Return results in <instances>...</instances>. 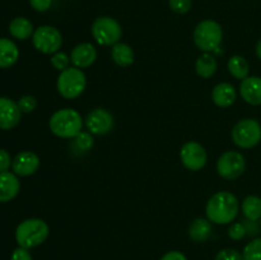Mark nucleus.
Returning <instances> with one entry per match:
<instances>
[{"label": "nucleus", "instance_id": "obj_1", "mask_svg": "<svg viewBox=\"0 0 261 260\" xmlns=\"http://www.w3.org/2000/svg\"><path fill=\"white\" fill-rule=\"evenodd\" d=\"M206 217L216 224H228L239 214V200L229 191H218L208 200Z\"/></svg>", "mask_w": 261, "mask_h": 260}, {"label": "nucleus", "instance_id": "obj_2", "mask_svg": "<svg viewBox=\"0 0 261 260\" xmlns=\"http://www.w3.org/2000/svg\"><path fill=\"white\" fill-rule=\"evenodd\" d=\"M50 229L47 223L42 219L30 218L20 222L15 229V240L20 247L32 249L40 246L48 237Z\"/></svg>", "mask_w": 261, "mask_h": 260}, {"label": "nucleus", "instance_id": "obj_3", "mask_svg": "<svg viewBox=\"0 0 261 260\" xmlns=\"http://www.w3.org/2000/svg\"><path fill=\"white\" fill-rule=\"evenodd\" d=\"M50 130L59 138H75L82 132L83 119L74 109H63L56 111L50 117Z\"/></svg>", "mask_w": 261, "mask_h": 260}, {"label": "nucleus", "instance_id": "obj_4", "mask_svg": "<svg viewBox=\"0 0 261 260\" xmlns=\"http://www.w3.org/2000/svg\"><path fill=\"white\" fill-rule=\"evenodd\" d=\"M223 40L221 24L213 19L201 20L194 30V42L203 53H214Z\"/></svg>", "mask_w": 261, "mask_h": 260}, {"label": "nucleus", "instance_id": "obj_5", "mask_svg": "<svg viewBox=\"0 0 261 260\" xmlns=\"http://www.w3.org/2000/svg\"><path fill=\"white\" fill-rule=\"evenodd\" d=\"M86 86V74L79 68H75V66L60 71L58 76V82H56L59 93L66 99L78 98L84 92Z\"/></svg>", "mask_w": 261, "mask_h": 260}, {"label": "nucleus", "instance_id": "obj_6", "mask_svg": "<svg viewBox=\"0 0 261 260\" xmlns=\"http://www.w3.org/2000/svg\"><path fill=\"white\" fill-rule=\"evenodd\" d=\"M232 140L237 147L250 149L261 140V125L255 119L240 120L232 129Z\"/></svg>", "mask_w": 261, "mask_h": 260}, {"label": "nucleus", "instance_id": "obj_7", "mask_svg": "<svg viewBox=\"0 0 261 260\" xmlns=\"http://www.w3.org/2000/svg\"><path fill=\"white\" fill-rule=\"evenodd\" d=\"M92 35L97 43L102 46H114L120 42L122 28L116 19L111 17H98L92 24Z\"/></svg>", "mask_w": 261, "mask_h": 260}, {"label": "nucleus", "instance_id": "obj_8", "mask_svg": "<svg viewBox=\"0 0 261 260\" xmlns=\"http://www.w3.org/2000/svg\"><path fill=\"white\" fill-rule=\"evenodd\" d=\"M32 43L36 50L42 54H55L63 45V36L53 25H40L33 32Z\"/></svg>", "mask_w": 261, "mask_h": 260}, {"label": "nucleus", "instance_id": "obj_9", "mask_svg": "<svg viewBox=\"0 0 261 260\" xmlns=\"http://www.w3.org/2000/svg\"><path fill=\"white\" fill-rule=\"evenodd\" d=\"M246 168V160L236 150H227L217 161V171L224 180H236L244 173Z\"/></svg>", "mask_w": 261, "mask_h": 260}, {"label": "nucleus", "instance_id": "obj_10", "mask_svg": "<svg viewBox=\"0 0 261 260\" xmlns=\"http://www.w3.org/2000/svg\"><path fill=\"white\" fill-rule=\"evenodd\" d=\"M180 158L182 165L190 171H199L206 165V150L200 143L188 142L180 150Z\"/></svg>", "mask_w": 261, "mask_h": 260}, {"label": "nucleus", "instance_id": "obj_11", "mask_svg": "<svg viewBox=\"0 0 261 260\" xmlns=\"http://www.w3.org/2000/svg\"><path fill=\"white\" fill-rule=\"evenodd\" d=\"M114 116L105 109H94L87 115L86 126L91 134L105 135L114 129Z\"/></svg>", "mask_w": 261, "mask_h": 260}, {"label": "nucleus", "instance_id": "obj_12", "mask_svg": "<svg viewBox=\"0 0 261 260\" xmlns=\"http://www.w3.org/2000/svg\"><path fill=\"white\" fill-rule=\"evenodd\" d=\"M19 106L8 97H0V129L10 130L18 125L20 120Z\"/></svg>", "mask_w": 261, "mask_h": 260}, {"label": "nucleus", "instance_id": "obj_13", "mask_svg": "<svg viewBox=\"0 0 261 260\" xmlns=\"http://www.w3.org/2000/svg\"><path fill=\"white\" fill-rule=\"evenodd\" d=\"M40 167V157L31 150H23L14 157L12 168L15 175L31 176Z\"/></svg>", "mask_w": 261, "mask_h": 260}, {"label": "nucleus", "instance_id": "obj_14", "mask_svg": "<svg viewBox=\"0 0 261 260\" xmlns=\"http://www.w3.org/2000/svg\"><path fill=\"white\" fill-rule=\"evenodd\" d=\"M97 59V50L92 43L82 42L71 50L70 61L75 68L84 69L91 66Z\"/></svg>", "mask_w": 261, "mask_h": 260}, {"label": "nucleus", "instance_id": "obj_15", "mask_svg": "<svg viewBox=\"0 0 261 260\" xmlns=\"http://www.w3.org/2000/svg\"><path fill=\"white\" fill-rule=\"evenodd\" d=\"M240 94L247 103L252 106L261 105V78L260 76H247L240 84Z\"/></svg>", "mask_w": 261, "mask_h": 260}, {"label": "nucleus", "instance_id": "obj_16", "mask_svg": "<svg viewBox=\"0 0 261 260\" xmlns=\"http://www.w3.org/2000/svg\"><path fill=\"white\" fill-rule=\"evenodd\" d=\"M20 190V183L13 172H0V203L13 200Z\"/></svg>", "mask_w": 261, "mask_h": 260}, {"label": "nucleus", "instance_id": "obj_17", "mask_svg": "<svg viewBox=\"0 0 261 260\" xmlns=\"http://www.w3.org/2000/svg\"><path fill=\"white\" fill-rule=\"evenodd\" d=\"M237 92L236 88L231 83H219L214 87L212 92V99L218 107L226 109V107L232 106L236 101Z\"/></svg>", "mask_w": 261, "mask_h": 260}, {"label": "nucleus", "instance_id": "obj_18", "mask_svg": "<svg viewBox=\"0 0 261 260\" xmlns=\"http://www.w3.org/2000/svg\"><path fill=\"white\" fill-rule=\"evenodd\" d=\"M19 50L9 38H0V68H10L17 63Z\"/></svg>", "mask_w": 261, "mask_h": 260}, {"label": "nucleus", "instance_id": "obj_19", "mask_svg": "<svg viewBox=\"0 0 261 260\" xmlns=\"http://www.w3.org/2000/svg\"><path fill=\"white\" fill-rule=\"evenodd\" d=\"M212 235V224L209 219L196 218L189 227V236L195 242H204Z\"/></svg>", "mask_w": 261, "mask_h": 260}, {"label": "nucleus", "instance_id": "obj_20", "mask_svg": "<svg viewBox=\"0 0 261 260\" xmlns=\"http://www.w3.org/2000/svg\"><path fill=\"white\" fill-rule=\"evenodd\" d=\"M111 58L119 66H129L134 63V51L127 43L117 42L111 48Z\"/></svg>", "mask_w": 261, "mask_h": 260}, {"label": "nucleus", "instance_id": "obj_21", "mask_svg": "<svg viewBox=\"0 0 261 260\" xmlns=\"http://www.w3.org/2000/svg\"><path fill=\"white\" fill-rule=\"evenodd\" d=\"M218 69L216 58L211 53H203L195 63V70L201 78H211Z\"/></svg>", "mask_w": 261, "mask_h": 260}, {"label": "nucleus", "instance_id": "obj_22", "mask_svg": "<svg viewBox=\"0 0 261 260\" xmlns=\"http://www.w3.org/2000/svg\"><path fill=\"white\" fill-rule=\"evenodd\" d=\"M9 32L14 38L23 41L30 38L31 36H33V32H35V31H33L32 23H31L27 18L18 17L14 18V19L10 22Z\"/></svg>", "mask_w": 261, "mask_h": 260}, {"label": "nucleus", "instance_id": "obj_23", "mask_svg": "<svg viewBox=\"0 0 261 260\" xmlns=\"http://www.w3.org/2000/svg\"><path fill=\"white\" fill-rule=\"evenodd\" d=\"M242 213L251 222L261 218V198L256 195L246 196L242 201Z\"/></svg>", "mask_w": 261, "mask_h": 260}, {"label": "nucleus", "instance_id": "obj_24", "mask_svg": "<svg viewBox=\"0 0 261 260\" xmlns=\"http://www.w3.org/2000/svg\"><path fill=\"white\" fill-rule=\"evenodd\" d=\"M228 70L234 78L244 81L245 78L249 76V63H247L244 56L233 55L228 60Z\"/></svg>", "mask_w": 261, "mask_h": 260}, {"label": "nucleus", "instance_id": "obj_25", "mask_svg": "<svg viewBox=\"0 0 261 260\" xmlns=\"http://www.w3.org/2000/svg\"><path fill=\"white\" fill-rule=\"evenodd\" d=\"M94 144V140L92 138V135L89 133H83L81 132L75 138H74L73 147L75 150L79 152H88Z\"/></svg>", "mask_w": 261, "mask_h": 260}, {"label": "nucleus", "instance_id": "obj_26", "mask_svg": "<svg viewBox=\"0 0 261 260\" xmlns=\"http://www.w3.org/2000/svg\"><path fill=\"white\" fill-rule=\"evenodd\" d=\"M244 260H261V239H254L245 246Z\"/></svg>", "mask_w": 261, "mask_h": 260}, {"label": "nucleus", "instance_id": "obj_27", "mask_svg": "<svg viewBox=\"0 0 261 260\" xmlns=\"http://www.w3.org/2000/svg\"><path fill=\"white\" fill-rule=\"evenodd\" d=\"M51 64H53L54 68L59 71H63L65 69L69 68V64H70V58H69L68 54L61 53V51H58L53 55L51 58Z\"/></svg>", "mask_w": 261, "mask_h": 260}, {"label": "nucleus", "instance_id": "obj_28", "mask_svg": "<svg viewBox=\"0 0 261 260\" xmlns=\"http://www.w3.org/2000/svg\"><path fill=\"white\" fill-rule=\"evenodd\" d=\"M170 8L177 14H186L193 7V0H170Z\"/></svg>", "mask_w": 261, "mask_h": 260}, {"label": "nucleus", "instance_id": "obj_29", "mask_svg": "<svg viewBox=\"0 0 261 260\" xmlns=\"http://www.w3.org/2000/svg\"><path fill=\"white\" fill-rule=\"evenodd\" d=\"M18 106H19L20 111L24 112V114H28V112H32L33 110L37 107V101H36V98L33 96H30V94H27V96H23L20 97L19 101L17 102Z\"/></svg>", "mask_w": 261, "mask_h": 260}, {"label": "nucleus", "instance_id": "obj_30", "mask_svg": "<svg viewBox=\"0 0 261 260\" xmlns=\"http://www.w3.org/2000/svg\"><path fill=\"white\" fill-rule=\"evenodd\" d=\"M246 232L247 231H246V227H245V224L237 222V223H232L231 226H229L228 236H229V239L239 241V240H242L245 236H246Z\"/></svg>", "mask_w": 261, "mask_h": 260}, {"label": "nucleus", "instance_id": "obj_31", "mask_svg": "<svg viewBox=\"0 0 261 260\" xmlns=\"http://www.w3.org/2000/svg\"><path fill=\"white\" fill-rule=\"evenodd\" d=\"M216 260H244V256L234 249H223L217 254Z\"/></svg>", "mask_w": 261, "mask_h": 260}, {"label": "nucleus", "instance_id": "obj_32", "mask_svg": "<svg viewBox=\"0 0 261 260\" xmlns=\"http://www.w3.org/2000/svg\"><path fill=\"white\" fill-rule=\"evenodd\" d=\"M13 160L5 149H0V172H7L12 166Z\"/></svg>", "mask_w": 261, "mask_h": 260}, {"label": "nucleus", "instance_id": "obj_33", "mask_svg": "<svg viewBox=\"0 0 261 260\" xmlns=\"http://www.w3.org/2000/svg\"><path fill=\"white\" fill-rule=\"evenodd\" d=\"M51 2H53V0H30V4L35 10L43 13L46 12V10L50 9Z\"/></svg>", "mask_w": 261, "mask_h": 260}, {"label": "nucleus", "instance_id": "obj_34", "mask_svg": "<svg viewBox=\"0 0 261 260\" xmlns=\"http://www.w3.org/2000/svg\"><path fill=\"white\" fill-rule=\"evenodd\" d=\"M10 260H32V256H31L28 249L19 246L18 249H15L14 251H13Z\"/></svg>", "mask_w": 261, "mask_h": 260}, {"label": "nucleus", "instance_id": "obj_35", "mask_svg": "<svg viewBox=\"0 0 261 260\" xmlns=\"http://www.w3.org/2000/svg\"><path fill=\"white\" fill-rule=\"evenodd\" d=\"M161 260H188V257L181 251H168L161 257Z\"/></svg>", "mask_w": 261, "mask_h": 260}, {"label": "nucleus", "instance_id": "obj_36", "mask_svg": "<svg viewBox=\"0 0 261 260\" xmlns=\"http://www.w3.org/2000/svg\"><path fill=\"white\" fill-rule=\"evenodd\" d=\"M256 56L261 60V38H260L259 42H257V45H256Z\"/></svg>", "mask_w": 261, "mask_h": 260}]
</instances>
